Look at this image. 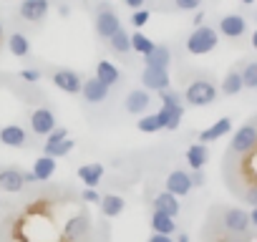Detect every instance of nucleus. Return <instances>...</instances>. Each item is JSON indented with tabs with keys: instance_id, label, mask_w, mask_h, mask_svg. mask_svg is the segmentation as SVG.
<instances>
[{
	"instance_id": "8fccbe9b",
	"label": "nucleus",
	"mask_w": 257,
	"mask_h": 242,
	"mask_svg": "<svg viewBox=\"0 0 257 242\" xmlns=\"http://www.w3.org/2000/svg\"><path fill=\"white\" fill-rule=\"evenodd\" d=\"M0 41H3V21H0Z\"/></svg>"
},
{
	"instance_id": "1a4fd4ad",
	"label": "nucleus",
	"mask_w": 257,
	"mask_h": 242,
	"mask_svg": "<svg viewBox=\"0 0 257 242\" xmlns=\"http://www.w3.org/2000/svg\"><path fill=\"white\" fill-rule=\"evenodd\" d=\"M51 11V0H21V6H18V13L23 21L28 23H38L48 16Z\"/></svg>"
},
{
	"instance_id": "09e8293b",
	"label": "nucleus",
	"mask_w": 257,
	"mask_h": 242,
	"mask_svg": "<svg viewBox=\"0 0 257 242\" xmlns=\"http://www.w3.org/2000/svg\"><path fill=\"white\" fill-rule=\"evenodd\" d=\"M224 242H247V239H242V237H234V239H224Z\"/></svg>"
},
{
	"instance_id": "f257e3e1",
	"label": "nucleus",
	"mask_w": 257,
	"mask_h": 242,
	"mask_svg": "<svg viewBox=\"0 0 257 242\" xmlns=\"http://www.w3.org/2000/svg\"><path fill=\"white\" fill-rule=\"evenodd\" d=\"M217 43H219V33H217L214 28H209V26H197V28L189 33V38H187V51H189L192 56H207V53H212V51L217 48Z\"/></svg>"
},
{
	"instance_id": "6e6552de",
	"label": "nucleus",
	"mask_w": 257,
	"mask_h": 242,
	"mask_svg": "<svg viewBox=\"0 0 257 242\" xmlns=\"http://www.w3.org/2000/svg\"><path fill=\"white\" fill-rule=\"evenodd\" d=\"M142 83L147 91H167L172 86V78H169V68H152V66H144V73H142Z\"/></svg>"
},
{
	"instance_id": "79ce46f5",
	"label": "nucleus",
	"mask_w": 257,
	"mask_h": 242,
	"mask_svg": "<svg viewBox=\"0 0 257 242\" xmlns=\"http://www.w3.org/2000/svg\"><path fill=\"white\" fill-rule=\"evenodd\" d=\"M192 26H194V28H197V26H204V13H202V11H197V13H194Z\"/></svg>"
},
{
	"instance_id": "39448f33",
	"label": "nucleus",
	"mask_w": 257,
	"mask_h": 242,
	"mask_svg": "<svg viewBox=\"0 0 257 242\" xmlns=\"http://www.w3.org/2000/svg\"><path fill=\"white\" fill-rule=\"evenodd\" d=\"M93 21H96V23H93L96 33H98L101 38H106V41H108L116 31H121V18H118L106 3L96 11V18H93Z\"/></svg>"
},
{
	"instance_id": "2eb2a0df",
	"label": "nucleus",
	"mask_w": 257,
	"mask_h": 242,
	"mask_svg": "<svg viewBox=\"0 0 257 242\" xmlns=\"http://www.w3.org/2000/svg\"><path fill=\"white\" fill-rule=\"evenodd\" d=\"M137 129H139L142 134H157V132L167 129V113L159 108L157 113H147V116H142V118L137 121Z\"/></svg>"
},
{
	"instance_id": "864d4df0",
	"label": "nucleus",
	"mask_w": 257,
	"mask_h": 242,
	"mask_svg": "<svg viewBox=\"0 0 257 242\" xmlns=\"http://www.w3.org/2000/svg\"><path fill=\"white\" fill-rule=\"evenodd\" d=\"M0 209H3V199H0Z\"/></svg>"
},
{
	"instance_id": "f03ea898",
	"label": "nucleus",
	"mask_w": 257,
	"mask_h": 242,
	"mask_svg": "<svg viewBox=\"0 0 257 242\" xmlns=\"http://www.w3.org/2000/svg\"><path fill=\"white\" fill-rule=\"evenodd\" d=\"M184 101L189 106H209L217 101V86L212 81H204V78H197L187 86L184 91Z\"/></svg>"
},
{
	"instance_id": "c9c22d12",
	"label": "nucleus",
	"mask_w": 257,
	"mask_h": 242,
	"mask_svg": "<svg viewBox=\"0 0 257 242\" xmlns=\"http://www.w3.org/2000/svg\"><path fill=\"white\" fill-rule=\"evenodd\" d=\"M174 6L179 11H199L202 8V0H174Z\"/></svg>"
},
{
	"instance_id": "a19ab883",
	"label": "nucleus",
	"mask_w": 257,
	"mask_h": 242,
	"mask_svg": "<svg viewBox=\"0 0 257 242\" xmlns=\"http://www.w3.org/2000/svg\"><path fill=\"white\" fill-rule=\"evenodd\" d=\"M144 3H147V0H123V6H126V8H132V11L144 8Z\"/></svg>"
},
{
	"instance_id": "de8ad7c7",
	"label": "nucleus",
	"mask_w": 257,
	"mask_h": 242,
	"mask_svg": "<svg viewBox=\"0 0 257 242\" xmlns=\"http://www.w3.org/2000/svg\"><path fill=\"white\" fill-rule=\"evenodd\" d=\"M174 242H189V237H187V234L182 232V234H179V239H174Z\"/></svg>"
},
{
	"instance_id": "dca6fc26",
	"label": "nucleus",
	"mask_w": 257,
	"mask_h": 242,
	"mask_svg": "<svg viewBox=\"0 0 257 242\" xmlns=\"http://www.w3.org/2000/svg\"><path fill=\"white\" fill-rule=\"evenodd\" d=\"M229 132H232V118H229V116H222L219 121H214L212 127H207L204 132H199V142H202V144H207V142H217V139L227 137Z\"/></svg>"
},
{
	"instance_id": "0eeeda50",
	"label": "nucleus",
	"mask_w": 257,
	"mask_h": 242,
	"mask_svg": "<svg viewBox=\"0 0 257 242\" xmlns=\"http://www.w3.org/2000/svg\"><path fill=\"white\" fill-rule=\"evenodd\" d=\"M56 127H58V121H56V113L51 108H43L41 106V108H36L31 113V132L36 137H48Z\"/></svg>"
},
{
	"instance_id": "a878e982",
	"label": "nucleus",
	"mask_w": 257,
	"mask_h": 242,
	"mask_svg": "<svg viewBox=\"0 0 257 242\" xmlns=\"http://www.w3.org/2000/svg\"><path fill=\"white\" fill-rule=\"evenodd\" d=\"M6 43H8V51H11L16 58H23V56H28V53H31V41H28V36H26V33H18V31H16V33H11V36H8V41H6Z\"/></svg>"
},
{
	"instance_id": "72a5a7b5",
	"label": "nucleus",
	"mask_w": 257,
	"mask_h": 242,
	"mask_svg": "<svg viewBox=\"0 0 257 242\" xmlns=\"http://www.w3.org/2000/svg\"><path fill=\"white\" fill-rule=\"evenodd\" d=\"M73 147H76V142H73L71 137H66V139L58 144V149H56V154H53V157H56V159H61V157H68V154L73 152Z\"/></svg>"
},
{
	"instance_id": "603ef678",
	"label": "nucleus",
	"mask_w": 257,
	"mask_h": 242,
	"mask_svg": "<svg viewBox=\"0 0 257 242\" xmlns=\"http://www.w3.org/2000/svg\"><path fill=\"white\" fill-rule=\"evenodd\" d=\"M254 23H257V11H254Z\"/></svg>"
},
{
	"instance_id": "bb28decb",
	"label": "nucleus",
	"mask_w": 257,
	"mask_h": 242,
	"mask_svg": "<svg viewBox=\"0 0 257 242\" xmlns=\"http://www.w3.org/2000/svg\"><path fill=\"white\" fill-rule=\"evenodd\" d=\"M152 229L159 232V234H174V232H177V222H174V217H169V214L154 209V212H152Z\"/></svg>"
},
{
	"instance_id": "412c9836",
	"label": "nucleus",
	"mask_w": 257,
	"mask_h": 242,
	"mask_svg": "<svg viewBox=\"0 0 257 242\" xmlns=\"http://www.w3.org/2000/svg\"><path fill=\"white\" fill-rule=\"evenodd\" d=\"M154 209L157 212H164V214H169V217H177L179 214V209H182V204H179V197H174L172 192H159L157 197H154Z\"/></svg>"
},
{
	"instance_id": "9b49d317",
	"label": "nucleus",
	"mask_w": 257,
	"mask_h": 242,
	"mask_svg": "<svg viewBox=\"0 0 257 242\" xmlns=\"http://www.w3.org/2000/svg\"><path fill=\"white\" fill-rule=\"evenodd\" d=\"M26 189V179H23V169L18 167H6L0 169V192L8 194H18Z\"/></svg>"
},
{
	"instance_id": "c756f323",
	"label": "nucleus",
	"mask_w": 257,
	"mask_h": 242,
	"mask_svg": "<svg viewBox=\"0 0 257 242\" xmlns=\"http://www.w3.org/2000/svg\"><path fill=\"white\" fill-rule=\"evenodd\" d=\"M154 46H157V43H154L149 36H144L142 31L132 33V51H134V53H139L142 58H144V56H149V53L154 51Z\"/></svg>"
},
{
	"instance_id": "5701e85b",
	"label": "nucleus",
	"mask_w": 257,
	"mask_h": 242,
	"mask_svg": "<svg viewBox=\"0 0 257 242\" xmlns=\"http://www.w3.org/2000/svg\"><path fill=\"white\" fill-rule=\"evenodd\" d=\"M56 167H58V164H56V159H53V157L41 154V157L33 162V169H31V172L36 174V179H38V182H48V179L56 174Z\"/></svg>"
},
{
	"instance_id": "a211bd4d",
	"label": "nucleus",
	"mask_w": 257,
	"mask_h": 242,
	"mask_svg": "<svg viewBox=\"0 0 257 242\" xmlns=\"http://www.w3.org/2000/svg\"><path fill=\"white\" fill-rule=\"evenodd\" d=\"M98 207H101V214H103V217L113 219V217L123 214V209H126V199H123L121 194H101Z\"/></svg>"
},
{
	"instance_id": "9d476101",
	"label": "nucleus",
	"mask_w": 257,
	"mask_h": 242,
	"mask_svg": "<svg viewBox=\"0 0 257 242\" xmlns=\"http://www.w3.org/2000/svg\"><path fill=\"white\" fill-rule=\"evenodd\" d=\"M108 86L106 83H101L96 76L93 78H83V86H81V96H83V101L86 103H91V106H96V103H103L106 98H108Z\"/></svg>"
},
{
	"instance_id": "473e14b6",
	"label": "nucleus",
	"mask_w": 257,
	"mask_h": 242,
	"mask_svg": "<svg viewBox=\"0 0 257 242\" xmlns=\"http://www.w3.org/2000/svg\"><path fill=\"white\" fill-rule=\"evenodd\" d=\"M149 18H152V13H149L147 8H139V11L132 13V18H128V21H132V26H134L137 31H142V28L149 23Z\"/></svg>"
},
{
	"instance_id": "49530a36",
	"label": "nucleus",
	"mask_w": 257,
	"mask_h": 242,
	"mask_svg": "<svg viewBox=\"0 0 257 242\" xmlns=\"http://www.w3.org/2000/svg\"><path fill=\"white\" fill-rule=\"evenodd\" d=\"M58 13H61V16H68V13H71V6H66V3H63V6L58 8Z\"/></svg>"
},
{
	"instance_id": "f8f14e48",
	"label": "nucleus",
	"mask_w": 257,
	"mask_h": 242,
	"mask_svg": "<svg viewBox=\"0 0 257 242\" xmlns=\"http://www.w3.org/2000/svg\"><path fill=\"white\" fill-rule=\"evenodd\" d=\"M167 192H172L174 197H187L194 187H192V179H189V172H184V169H174V172H169V177H167Z\"/></svg>"
},
{
	"instance_id": "7c9ffc66",
	"label": "nucleus",
	"mask_w": 257,
	"mask_h": 242,
	"mask_svg": "<svg viewBox=\"0 0 257 242\" xmlns=\"http://www.w3.org/2000/svg\"><path fill=\"white\" fill-rule=\"evenodd\" d=\"M66 137H68V132H66L63 127H56V129H53V132H51V134L46 137V144H43V154L53 157V154H56V149H58V144H61V142L66 139ZM53 159H56V157H53Z\"/></svg>"
},
{
	"instance_id": "ddd939ff",
	"label": "nucleus",
	"mask_w": 257,
	"mask_h": 242,
	"mask_svg": "<svg viewBox=\"0 0 257 242\" xmlns=\"http://www.w3.org/2000/svg\"><path fill=\"white\" fill-rule=\"evenodd\" d=\"M149 103H152V96H149V91H147V88H134V91H128V93H126L123 108H126L128 113L139 116V113H144V111L149 108Z\"/></svg>"
},
{
	"instance_id": "4c0bfd02",
	"label": "nucleus",
	"mask_w": 257,
	"mask_h": 242,
	"mask_svg": "<svg viewBox=\"0 0 257 242\" xmlns=\"http://www.w3.org/2000/svg\"><path fill=\"white\" fill-rule=\"evenodd\" d=\"M21 78L28 81V83H36V81H41V71H36V68H26V71H21Z\"/></svg>"
},
{
	"instance_id": "f704fd0d",
	"label": "nucleus",
	"mask_w": 257,
	"mask_h": 242,
	"mask_svg": "<svg viewBox=\"0 0 257 242\" xmlns=\"http://www.w3.org/2000/svg\"><path fill=\"white\" fill-rule=\"evenodd\" d=\"M81 199L88 202V204H98V202H101V194H98L96 187H86V189L81 192Z\"/></svg>"
},
{
	"instance_id": "b1692460",
	"label": "nucleus",
	"mask_w": 257,
	"mask_h": 242,
	"mask_svg": "<svg viewBox=\"0 0 257 242\" xmlns=\"http://www.w3.org/2000/svg\"><path fill=\"white\" fill-rule=\"evenodd\" d=\"M187 164L192 167V169H204V164L209 162V149H207V144H202V142H197V144H192L189 149H187Z\"/></svg>"
},
{
	"instance_id": "2f4dec72",
	"label": "nucleus",
	"mask_w": 257,
	"mask_h": 242,
	"mask_svg": "<svg viewBox=\"0 0 257 242\" xmlns=\"http://www.w3.org/2000/svg\"><path fill=\"white\" fill-rule=\"evenodd\" d=\"M244 88H257V61H247L239 71Z\"/></svg>"
},
{
	"instance_id": "ea45409f",
	"label": "nucleus",
	"mask_w": 257,
	"mask_h": 242,
	"mask_svg": "<svg viewBox=\"0 0 257 242\" xmlns=\"http://www.w3.org/2000/svg\"><path fill=\"white\" fill-rule=\"evenodd\" d=\"M149 242H174V239H172V234H159V232H152Z\"/></svg>"
},
{
	"instance_id": "423d86ee",
	"label": "nucleus",
	"mask_w": 257,
	"mask_h": 242,
	"mask_svg": "<svg viewBox=\"0 0 257 242\" xmlns=\"http://www.w3.org/2000/svg\"><path fill=\"white\" fill-rule=\"evenodd\" d=\"M51 81H53V86H56L58 91L71 93V96L81 93V86H83V78H81L76 71H71V68H58V71H53Z\"/></svg>"
},
{
	"instance_id": "a18cd8bd",
	"label": "nucleus",
	"mask_w": 257,
	"mask_h": 242,
	"mask_svg": "<svg viewBox=\"0 0 257 242\" xmlns=\"http://www.w3.org/2000/svg\"><path fill=\"white\" fill-rule=\"evenodd\" d=\"M249 46L257 51V28H254V31H252V36H249Z\"/></svg>"
},
{
	"instance_id": "3c124183",
	"label": "nucleus",
	"mask_w": 257,
	"mask_h": 242,
	"mask_svg": "<svg viewBox=\"0 0 257 242\" xmlns=\"http://www.w3.org/2000/svg\"><path fill=\"white\" fill-rule=\"evenodd\" d=\"M242 3H244V6H252V3H254V0H242Z\"/></svg>"
},
{
	"instance_id": "7ed1b4c3",
	"label": "nucleus",
	"mask_w": 257,
	"mask_h": 242,
	"mask_svg": "<svg viewBox=\"0 0 257 242\" xmlns=\"http://www.w3.org/2000/svg\"><path fill=\"white\" fill-rule=\"evenodd\" d=\"M222 229L224 232H229V234H234V237H242V234H247L249 232V212L247 209H242V207H227L224 212H222Z\"/></svg>"
},
{
	"instance_id": "c85d7f7f",
	"label": "nucleus",
	"mask_w": 257,
	"mask_h": 242,
	"mask_svg": "<svg viewBox=\"0 0 257 242\" xmlns=\"http://www.w3.org/2000/svg\"><path fill=\"white\" fill-rule=\"evenodd\" d=\"M242 88H244V83H242L239 71H229V73L222 78V86H219V91H222L224 96H237Z\"/></svg>"
},
{
	"instance_id": "e433bc0d",
	"label": "nucleus",
	"mask_w": 257,
	"mask_h": 242,
	"mask_svg": "<svg viewBox=\"0 0 257 242\" xmlns=\"http://www.w3.org/2000/svg\"><path fill=\"white\" fill-rule=\"evenodd\" d=\"M244 202L249 207H257V182H252L247 189H244Z\"/></svg>"
},
{
	"instance_id": "cd10ccee",
	"label": "nucleus",
	"mask_w": 257,
	"mask_h": 242,
	"mask_svg": "<svg viewBox=\"0 0 257 242\" xmlns=\"http://www.w3.org/2000/svg\"><path fill=\"white\" fill-rule=\"evenodd\" d=\"M108 46H111L113 53L126 56V53H132V36H128V33L121 28V31H116V33L108 38Z\"/></svg>"
},
{
	"instance_id": "58836bf2",
	"label": "nucleus",
	"mask_w": 257,
	"mask_h": 242,
	"mask_svg": "<svg viewBox=\"0 0 257 242\" xmlns=\"http://www.w3.org/2000/svg\"><path fill=\"white\" fill-rule=\"evenodd\" d=\"M189 179H192V187H202V184L207 182V177H204L202 169H192V172H189Z\"/></svg>"
},
{
	"instance_id": "6ab92c4d",
	"label": "nucleus",
	"mask_w": 257,
	"mask_h": 242,
	"mask_svg": "<svg viewBox=\"0 0 257 242\" xmlns=\"http://www.w3.org/2000/svg\"><path fill=\"white\" fill-rule=\"evenodd\" d=\"M88 229H91L88 217H86V214H76V217H71V219L66 222L63 237H66V239H81V237L88 234Z\"/></svg>"
},
{
	"instance_id": "20e7f679",
	"label": "nucleus",
	"mask_w": 257,
	"mask_h": 242,
	"mask_svg": "<svg viewBox=\"0 0 257 242\" xmlns=\"http://www.w3.org/2000/svg\"><path fill=\"white\" fill-rule=\"evenodd\" d=\"M254 147H257V124H244L234 132V137L229 142V154L247 157L254 152Z\"/></svg>"
},
{
	"instance_id": "f3484780",
	"label": "nucleus",
	"mask_w": 257,
	"mask_h": 242,
	"mask_svg": "<svg viewBox=\"0 0 257 242\" xmlns=\"http://www.w3.org/2000/svg\"><path fill=\"white\" fill-rule=\"evenodd\" d=\"M26 142H28V134H26V129L18 127V124H8V127L0 129V144L21 149V147H26Z\"/></svg>"
},
{
	"instance_id": "4468645a",
	"label": "nucleus",
	"mask_w": 257,
	"mask_h": 242,
	"mask_svg": "<svg viewBox=\"0 0 257 242\" xmlns=\"http://www.w3.org/2000/svg\"><path fill=\"white\" fill-rule=\"evenodd\" d=\"M219 33L224 38H242L247 33V21L242 16H237V13H229V16H224L219 21Z\"/></svg>"
},
{
	"instance_id": "393cba45",
	"label": "nucleus",
	"mask_w": 257,
	"mask_h": 242,
	"mask_svg": "<svg viewBox=\"0 0 257 242\" xmlns=\"http://www.w3.org/2000/svg\"><path fill=\"white\" fill-rule=\"evenodd\" d=\"M169 63H172L169 46H154V51L144 56V66H152V68H169Z\"/></svg>"
},
{
	"instance_id": "4be33fe9",
	"label": "nucleus",
	"mask_w": 257,
	"mask_h": 242,
	"mask_svg": "<svg viewBox=\"0 0 257 242\" xmlns=\"http://www.w3.org/2000/svg\"><path fill=\"white\" fill-rule=\"evenodd\" d=\"M96 78L111 88V86L121 83V71H118L111 61H98V63H96Z\"/></svg>"
},
{
	"instance_id": "aec40b11",
	"label": "nucleus",
	"mask_w": 257,
	"mask_h": 242,
	"mask_svg": "<svg viewBox=\"0 0 257 242\" xmlns=\"http://www.w3.org/2000/svg\"><path fill=\"white\" fill-rule=\"evenodd\" d=\"M78 179L86 187H98V182L103 179V164L101 162H88L78 167Z\"/></svg>"
},
{
	"instance_id": "c03bdc74",
	"label": "nucleus",
	"mask_w": 257,
	"mask_h": 242,
	"mask_svg": "<svg viewBox=\"0 0 257 242\" xmlns=\"http://www.w3.org/2000/svg\"><path fill=\"white\" fill-rule=\"evenodd\" d=\"M249 224L257 227V207H252V212H249Z\"/></svg>"
},
{
	"instance_id": "37998d69",
	"label": "nucleus",
	"mask_w": 257,
	"mask_h": 242,
	"mask_svg": "<svg viewBox=\"0 0 257 242\" xmlns=\"http://www.w3.org/2000/svg\"><path fill=\"white\" fill-rule=\"evenodd\" d=\"M23 179H26V184H38V179H36L33 172H23Z\"/></svg>"
}]
</instances>
